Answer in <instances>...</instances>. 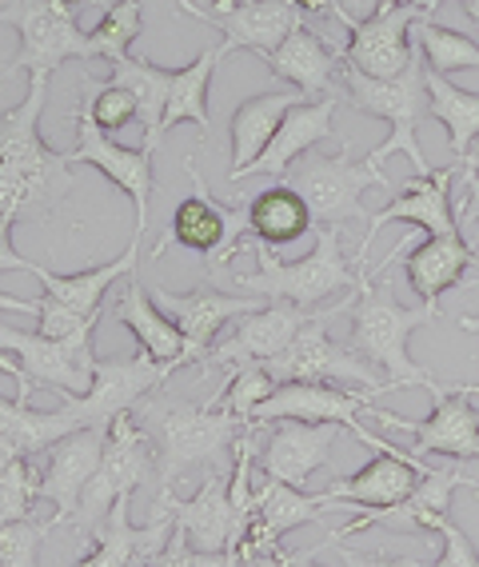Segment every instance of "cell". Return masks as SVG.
<instances>
[{
    "label": "cell",
    "mask_w": 479,
    "mask_h": 567,
    "mask_svg": "<svg viewBox=\"0 0 479 567\" xmlns=\"http://www.w3.org/2000/svg\"><path fill=\"white\" fill-rule=\"evenodd\" d=\"M49 101V72H32L29 92L0 116V228L41 220L72 188L69 153H52L41 141V112Z\"/></svg>",
    "instance_id": "cell-1"
},
{
    "label": "cell",
    "mask_w": 479,
    "mask_h": 567,
    "mask_svg": "<svg viewBox=\"0 0 479 567\" xmlns=\"http://www.w3.org/2000/svg\"><path fill=\"white\" fill-rule=\"evenodd\" d=\"M136 408L144 412L140 427L153 440L160 487L180 484L192 467H228V452L244 432V424L220 408V392L208 395L205 404H188L156 388Z\"/></svg>",
    "instance_id": "cell-2"
},
{
    "label": "cell",
    "mask_w": 479,
    "mask_h": 567,
    "mask_svg": "<svg viewBox=\"0 0 479 567\" xmlns=\"http://www.w3.org/2000/svg\"><path fill=\"white\" fill-rule=\"evenodd\" d=\"M436 320L439 308H404L388 284H367V276H360V296L352 305V348L364 355L367 364L384 372V392L424 388L431 400H444V395H451L459 388L439 384L428 368H419L408 355L412 332L424 324H436Z\"/></svg>",
    "instance_id": "cell-3"
},
{
    "label": "cell",
    "mask_w": 479,
    "mask_h": 567,
    "mask_svg": "<svg viewBox=\"0 0 479 567\" xmlns=\"http://www.w3.org/2000/svg\"><path fill=\"white\" fill-rule=\"evenodd\" d=\"M248 252H256L260 268L256 272H236L232 284H240V292L260 296V300H284V305H300L308 312H316L324 300L340 292H352L360 276L347 268L344 248H340V228H316V248L304 260H280L272 248L248 240Z\"/></svg>",
    "instance_id": "cell-4"
},
{
    "label": "cell",
    "mask_w": 479,
    "mask_h": 567,
    "mask_svg": "<svg viewBox=\"0 0 479 567\" xmlns=\"http://www.w3.org/2000/svg\"><path fill=\"white\" fill-rule=\"evenodd\" d=\"M340 76H344L347 101L356 104L360 112H367V116H379V121L392 128L388 141L376 144V148L367 153V164L379 168L388 156L399 153L412 161L416 176L431 173V164L424 161L419 141H416V128H419V121H424V112H428V64H424V52L416 49L408 69L399 72V76H392V81L364 76V72L347 69V64L340 69ZM379 173H384V168H379Z\"/></svg>",
    "instance_id": "cell-5"
},
{
    "label": "cell",
    "mask_w": 479,
    "mask_h": 567,
    "mask_svg": "<svg viewBox=\"0 0 479 567\" xmlns=\"http://www.w3.org/2000/svg\"><path fill=\"white\" fill-rule=\"evenodd\" d=\"M360 296V284L347 296H340L336 308H320L312 320L304 324V332L292 340V348H284L280 355L264 360V372L272 375L275 384H347L364 388L372 395H384V380H379V368H372L356 348H344L327 336V324L336 312H352Z\"/></svg>",
    "instance_id": "cell-6"
},
{
    "label": "cell",
    "mask_w": 479,
    "mask_h": 567,
    "mask_svg": "<svg viewBox=\"0 0 479 567\" xmlns=\"http://www.w3.org/2000/svg\"><path fill=\"white\" fill-rule=\"evenodd\" d=\"M92 332L76 340H49L41 332H17L0 320V372L21 380V395H32L37 388H52L69 395H84L92 388Z\"/></svg>",
    "instance_id": "cell-7"
},
{
    "label": "cell",
    "mask_w": 479,
    "mask_h": 567,
    "mask_svg": "<svg viewBox=\"0 0 479 567\" xmlns=\"http://www.w3.org/2000/svg\"><path fill=\"white\" fill-rule=\"evenodd\" d=\"M184 173H188L196 193L188 196V200L176 204L173 224H168V233H164L160 244H156L153 260H160V256L176 244V248H184V252L205 256L208 268L216 272V268H225V264L248 244V236H252V228H248V204L244 200L220 204L216 196H208L205 176L196 173L192 161H184Z\"/></svg>",
    "instance_id": "cell-8"
},
{
    "label": "cell",
    "mask_w": 479,
    "mask_h": 567,
    "mask_svg": "<svg viewBox=\"0 0 479 567\" xmlns=\"http://www.w3.org/2000/svg\"><path fill=\"white\" fill-rule=\"evenodd\" d=\"M0 24H12L21 32V49L4 64V76L12 72H56L64 61H92L88 32L76 29V17L64 0H4L0 4Z\"/></svg>",
    "instance_id": "cell-9"
},
{
    "label": "cell",
    "mask_w": 479,
    "mask_h": 567,
    "mask_svg": "<svg viewBox=\"0 0 479 567\" xmlns=\"http://www.w3.org/2000/svg\"><path fill=\"white\" fill-rule=\"evenodd\" d=\"M153 464H156L153 440H148V432L140 427V420H136L133 412L116 415L113 424H108L101 467H96V476H92L88 492H84L81 512L72 519V532H76V536H92V532L108 519L116 499L144 484V476H148Z\"/></svg>",
    "instance_id": "cell-10"
},
{
    "label": "cell",
    "mask_w": 479,
    "mask_h": 567,
    "mask_svg": "<svg viewBox=\"0 0 479 567\" xmlns=\"http://www.w3.org/2000/svg\"><path fill=\"white\" fill-rule=\"evenodd\" d=\"M288 184L304 196L316 228H340L352 220H372L364 213L367 188H392V181L372 164H356L347 156H308L296 173H288Z\"/></svg>",
    "instance_id": "cell-11"
},
{
    "label": "cell",
    "mask_w": 479,
    "mask_h": 567,
    "mask_svg": "<svg viewBox=\"0 0 479 567\" xmlns=\"http://www.w3.org/2000/svg\"><path fill=\"white\" fill-rule=\"evenodd\" d=\"M376 404V395L356 388L344 392L336 384H280L264 404L256 408L248 427L275 424V420H304V424H340L344 432L360 440V444L376 447V452H399L396 444H388L384 436L367 432L364 408Z\"/></svg>",
    "instance_id": "cell-12"
},
{
    "label": "cell",
    "mask_w": 479,
    "mask_h": 567,
    "mask_svg": "<svg viewBox=\"0 0 479 567\" xmlns=\"http://www.w3.org/2000/svg\"><path fill=\"white\" fill-rule=\"evenodd\" d=\"M156 512L173 516L176 532L192 551H236L244 536V519L232 504V467H212V476L188 499L176 496L173 487H160Z\"/></svg>",
    "instance_id": "cell-13"
},
{
    "label": "cell",
    "mask_w": 479,
    "mask_h": 567,
    "mask_svg": "<svg viewBox=\"0 0 479 567\" xmlns=\"http://www.w3.org/2000/svg\"><path fill=\"white\" fill-rule=\"evenodd\" d=\"M176 372V364H160L153 355H133V360H96L92 368V388L84 395H69L64 412L81 427H108L116 415L133 412L144 395L164 388V380Z\"/></svg>",
    "instance_id": "cell-14"
},
{
    "label": "cell",
    "mask_w": 479,
    "mask_h": 567,
    "mask_svg": "<svg viewBox=\"0 0 479 567\" xmlns=\"http://www.w3.org/2000/svg\"><path fill=\"white\" fill-rule=\"evenodd\" d=\"M459 487H471L479 492V480L476 476H464L459 467L444 464H428L424 467V476H419V487L412 492L404 504L396 507H379V512H360L356 519L340 532L324 539L316 551L324 547H336L340 539H347L352 532H367V527H392V532H419V536H439L444 527L451 524V496H456Z\"/></svg>",
    "instance_id": "cell-15"
},
{
    "label": "cell",
    "mask_w": 479,
    "mask_h": 567,
    "mask_svg": "<svg viewBox=\"0 0 479 567\" xmlns=\"http://www.w3.org/2000/svg\"><path fill=\"white\" fill-rule=\"evenodd\" d=\"M479 395V384H459L451 395L436 400L428 420H399L384 408L367 404L364 420H376L379 427L408 432L416 456H448V460H479V408L471 404Z\"/></svg>",
    "instance_id": "cell-16"
},
{
    "label": "cell",
    "mask_w": 479,
    "mask_h": 567,
    "mask_svg": "<svg viewBox=\"0 0 479 567\" xmlns=\"http://www.w3.org/2000/svg\"><path fill=\"white\" fill-rule=\"evenodd\" d=\"M176 9L196 17V21L216 24L225 32L228 52L248 49L256 56L280 49L304 24V12L292 0H212L208 9H200L192 0H176Z\"/></svg>",
    "instance_id": "cell-17"
},
{
    "label": "cell",
    "mask_w": 479,
    "mask_h": 567,
    "mask_svg": "<svg viewBox=\"0 0 479 567\" xmlns=\"http://www.w3.org/2000/svg\"><path fill=\"white\" fill-rule=\"evenodd\" d=\"M424 21V12L416 4H404V0H384L379 12L372 21L356 24L352 37L344 44V64L347 69L364 72V76H376V81H392L408 69L412 56H416V24Z\"/></svg>",
    "instance_id": "cell-18"
},
{
    "label": "cell",
    "mask_w": 479,
    "mask_h": 567,
    "mask_svg": "<svg viewBox=\"0 0 479 567\" xmlns=\"http://www.w3.org/2000/svg\"><path fill=\"white\" fill-rule=\"evenodd\" d=\"M76 121V148L69 153L72 164H88L96 173H104L108 181L121 188L136 208V236H144L148 224V208H153V148H124L116 144L108 132H101L84 112H72Z\"/></svg>",
    "instance_id": "cell-19"
},
{
    "label": "cell",
    "mask_w": 479,
    "mask_h": 567,
    "mask_svg": "<svg viewBox=\"0 0 479 567\" xmlns=\"http://www.w3.org/2000/svg\"><path fill=\"white\" fill-rule=\"evenodd\" d=\"M451 184H456V164L448 168H431L424 176H412L399 196L388 204V208H379L372 220H367V236L360 240V252H356V268L367 264V252H372V240L379 236V228H388V224H412L419 228L424 236H448V233H464L456 220V208H451Z\"/></svg>",
    "instance_id": "cell-20"
},
{
    "label": "cell",
    "mask_w": 479,
    "mask_h": 567,
    "mask_svg": "<svg viewBox=\"0 0 479 567\" xmlns=\"http://www.w3.org/2000/svg\"><path fill=\"white\" fill-rule=\"evenodd\" d=\"M428 460L416 456L412 447L399 452H376L360 472H352L347 480H336L332 487H324L320 496L324 504H344L340 512H379V507H396L419 487Z\"/></svg>",
    "instance_id": "cell-21"
},
{
    "label": "cell",
    "mask_w": 479,
    "mask_h": 567,
    "mask_svg": "<svg viewBox=\"0 0 479 567\" xmlns=\"http://www.w3.org/2000/svg\"><path fill=\"white\" fill-rule=\"evenodd\" d=\"M153 296H156V305L168 312V320L184 332L188 352H192V364H205L208 352L216 348V336H220V328H225L228 320H236V316H252L256 308L268 305V300H260V296H248V292L228 296V292H220V288L173 292V288H160V284H156Z\"/></svg>",
    "instance_id": "cell-22"
},
{
    "label": "cell",
    "mask_w": 479,
    "mask_h": 567,
    "mask_svg": "<svg viewBox=\"0 0 479 567\" xmlns=\"http://www.w3.org/2000/svg\"><path fill=\"white\" fill-rule=\"evenodd\" d=\"M320 312V308H316ZM316 312H308L300 305H284V300H268L264 308H256L252 316H240L232 336H225L220 344L208 352L205 368H232V364H264L284 348H292L304 324Z\"/></svg>",
    "instance_id": "cell-23"
},
{
    "label": "cell",
    "mask_w": 479,
    "mask_h": 567,
    "mask_svg": "<svg viewBox=\"0 0 479 567\" xmlns=\"http://www.w3.org/2000/svg\"><path fill=\"white\" fill-rule=\"evenodd\" d=\"M340 424H304V420H275L272 436L256 452L260 476H272L280 484L304 487V480L320 467L336 464Z\"/></svg>",
    "instance_id": "cell-24"
},
{
    "label": "cell",
    "mask_w": 479,
    "mask_h": 567,
    "mask_svg": "<svg viewBox=\"0 0 479 567\" xmlns=\"http://www.w3.org/2000/svg\"><path fill=\"white\" fill-rule=\"evenodd\" d=\"M104 440H108V427H81L64 436L61 444L49 452V467H44V487L41 499H49L56 512H52V524L72 527L76 512H81V499L88 492L96 467L104 456Z\"/></svg>",
    "instance_id": "cell-25"
},
{
    "label": "cell",
    "mask_w": 479,
    "mask_h": 567,
    "mask_svg": "<svg viewBox=\"0 0 479 567\" xmlns=\"http://www.w3.org/2000/svg\"><path fill=\"white\" fill-rule=\"evenodd\" d=\"M128 507H133V492H124L113 504V512H108V519L92 532V551L76 559V567H133V564H140V559L160 556L164 547H168V539H173V532H176L173 516L153 512L148 524L133 527Z\"/></svg>",
    "instance_id": "cell-26"
},
{
    "label": "cell",
    "mask_w": 479,
    "mask_h": 567,
    "mask_svg": "<svg viewBox=\"0 0 479 567\" xmlns=\"http://www.w3.org/2000/svg\"><path fill=\"white\" fill-rule=\"evenodd\" d=\"M336 104H340L336 96L296 104V109L280 121V128H275V136L268 141L264 153L244 168V176H288L292 164L312 153L316 144L336 141V124H332L336 121ZM244 176H240V181H244Z\"/></svg>",
    "instance_id": "cell-27"
},
{
    "label": "cell",
    "mask_w": 479,
    "mask_h": 567,
    "mask_svg": "<svg viewBox=\"0 0 479 567\" xmlns=\"http://www.w3.org/2000/svg\"><path fill=\"white\" fill-rule=\"evenodd\" d=\"M113 316L133 332V340L140 344L144 355H153L160 364H176V368L192 364V352H188L184 332L168 320V312L156 305V296L144 288V280L136 272L124 280V292L113 305Z\"/></svg>",
    "instance_id": "cell-28"
},
{
    "label": "cell",
    "mask_w": 479,
    "mask_h": 567,
    "mask_svg": "<svg viewBox=\"0 0 479 567\" xmlns=\"http://www.w3.org/2000/svg\"><path fill=\"white\" fill-rule=\"evenodd\" d=\"M468 268H479V252L471 248L464 233L428 236L419 248H412L404 256V276H408L412 292L419 296V305L431 308H439V296L456 288Z\"/></svg>",
    "instance_id": "cell-29"
},
{
    "label": "cell",
    "mask_w": 479,
    "mask_h": 567,
    "mask_svg": "<svg viewBox=\"0 0 479 567\" xmlns=\"http://www.w3.org/2000/svg\"><path fill=\"white\" fill-rule=\"evenodd\" d=\"M260 61H264V69L272 72L275 81L292 84V89L304 92V96L308 92H327L332 81L340 76V69H344V56H340L336 49H327L324 37H316V32L304 29V24H300L280 49L264 52Z\"/></svg>",
    "instance_id": "cell-30"
},
{
    "label": "cell",
    "mask_w": 479,
    "mask_h": 567,
    "mask_svg": "<svg viewBox=\"0 0 479 567\" xmlns=\"http://www.w3.org/2000/svg\"><path fill=\"white\" fill-rule=\"evenodd\" d=\"M296 104H304V92H260V96H252V101H244L232 112V124H228V132H232V168H228V181L240 184L244 168L264 153L268 141L280 128V121Z\"/></svg>",
    "instance_id": "cell-31"
},
{
    "label": "cell",
    "mask_w": 479,
    "mask_h": 567,
    "mask_svg": "<svg viewBox=\"0 0 479 567\" xmlns=\"http://www.w3.org/2000/svg\"><path fill=\"white\" fill-rule=\"evenodd\" d=\"M136 264H140V236H133V244H128V252H124L121 260L101 264V268H84V272L61 276V272H49V268H41V264H32L29 276H37L44 292L56 296V300H64V305L76 308V312L101 316L108 288H113L116 280H124V276H133Z\"/></svg>",
    "instance_id": "cell-32"
},
{
    "label": "cell",
    "mask_w": 479,
    "mask_h": 567,
    "mask_svg": "<svg viewBox=\"0 0 479 567\" xmlns=\"http://www.w3.org/2000/svg\"><path fill=\"white\" fill-rule=\"evenodd\" d=\"M248 228H252L256 244H264V248L275 252V248L296 244L304 233H316V220L308 213L304 196L284 181L248 200Z\"/></svg>",
    "instance_id": "cell-33"
},
{
    "label": "cell",
    "mask_w": 479,
    "mask_h": 567,
    "mask_svg": "<svg viewBox=\"0 0 479 567\" xmlns=\"http://www.w3.org/2000/svg\"><path fill=\"white\" fill-rule=\"evenodd\" d=\"M228 56V44H212V49H205L200 56H196L188 69H176L173 72V89H168V109H164V121L160 128L168 132L173 124L180 121H192L196 128H200V141L208 144V124H212V116H208V84H212V72L216 64Z\"/></svg>",
    "instance_id": "cell-34"
},
{
    "label": "cell",
    "mask_w": 479,
    "mask_h": 567,
    "mask_svg": "<svg viewBox=\"0 0 479 567\" xmlns=\"http://www.w3.org/2000/svg\"><path fill=\"white\" fill-rule=\"evenodd\" d=\"M72 432H81V424L64 408H56V412H32L29 395L17 392V400L0 395V440L21 447L24 456H41V452L56 447Z\"/></svg>",
    "instance_id": "cell-35"
},
{
    "label": "cell",
    "mask_w": 479,
    "mask_h": 567,
    "mask_svg": "<svg viewBox=\"0 0 479 567\" xmlns=\"http://www.w3.org/2000/svg\"><path fill=\"white\" fill-rule=\"evenodd\" d=\"M113 84L128 89L140 104V124H144V148H160L164 141V109H168V89H173V72L160 69V64L144 61V56H124L113 64Z\"/></svg>",
    "instance_id": "cell-36"
},
{
    "label": "cell",
    "mask_w": 479,
    "mask_h": 567,
    "mask_svg": "<svg viewBox=\"0 0 479 567\" xmlns=\"http://www.w3.org/2000/svg\"><path fill=\"white\" fill-rule=\"evenodd\" d=\"M324 512H327L324 496H304L300 487L280 484L272 476L252 484V512H248V519L264 524L272 536H284L292 527L316 524V519H324Z\"/></svg>",
    "instance_id": "cell-37"
},
{
    "label": "cell",
    "mask_w": 479,
    "mask_h": 567,
    "mask_svg": "<svg viewBox=\"0 0 479 567\" xmlns=\"http://www.w3.org/2000/svg\"><path fill=\"white\" fill-rule=\"evenodd\" d=\"M428 112L448 128L451 156L464 161L471 144L479 141V92H468L451 84V76H439L428 69Z\"/></svg>",
    "instance_id": "cell-38"
},
{
    "label": "cell",
    "mask_w": 479,
    "mask_h": 567,
    "mask_svg": "<svg viewBox=\"0 0 479 567\" xmlns=\"http://www.w3.org/2000/svg\"><path fill=\"white\" fill-rule=\"evenodd\" d=\"M144 29V0H116V4H104L101 21L88 29L92 52L104 56L108 64L133 56V41Z\"/></svg>",
    "instance_id": "cell-39"
},
{
    "label": "cell",
    "mask_w": 479,
    "mask_h": 567,
    "mask_svg": "<svg viewBox=\"0 0 479 567\" xmlns=\"http://www.w3.org/2000/svg\"><path fill=\"white\" fill-rule=\"evenodd\" d=\"M416 41L424 52V64L439 76H451L459 69H479V41L448 29V24H436L431 17L416 24Z\"/></svg>",
    "instance_id": "cell-40"
},
{
    "label": "cell",
    "mask_w": 479,
    "mask_h": 567,
    "mask_svg": "<svg viewBox=\"0 0 479 567\" xmlns=\"http://www.w3.org/2000/svg\"><path fill=\"white\" fill-rule=\"evenodd\" d=\"M81 89L88 92V96H84V104H81V112L101 132H108V136H113V132H121V128H128L133 121H140V104H136L133 92L121 89V84L96 81V76L81 72Z\"/></svg>",
    "instance_id": "cell-41"
},
{
    "label": "cell",
    "mask_w": 479,
    "mask_h": 567,
    "mask_svg": "<svg viewBox=\"0 0 479 567\" xmlns=\"http://www.w3.org/2000/svg\"><path fill=\"white\" fill-rule=\"evenodd\" d=\"M275 380L264 372V364H232L225 368V388H220V408H228V412L240 420V424L248 427V420H252V412L260 404H264L268 395L275 392Z\"/></svg>",
    "instance_id": "cell-42"
},
{
    "label": "cell",
    "mask_w": 479,
    "mask_h": 567,
    "mask_svg": "<svg viewBox=\"0 0 479 567\" xmlns=\"http://www.w3.org/2000/svg\"><path fill=\"white\" fill-rule=\"evenodd\" d=\"M52 527V516L0 519V567H41V547Z\"/></svg>",
    "instance_id": "cell-43"
},
{
    "label": "cell",
    "mask_w": 479,
    "mask_h": 567,
    "mask_svg": "<svg viewBox=\"0 0 479 567\" xmlns=\"http://www.w3.org/2000/svg\"><path fill=\"white\" fill-rule=\"evenodd\" d=\"M44 472L32 464V456H17L0 472V519L32 516V504L41 499Z\"/></svg>",
    "instance_id": "cell-44"
},
{
    "label": "cell",
    "mask_w": 479,
    "mask_h": 567,
    "mask_svg": "<svg viewBox=\"0 0 479 567\" xmlns=\"http://www.w3.org/2000/svg\"><path fill=\"white\" fill-rule=\"evenodd\" d=\"M96 320L101 316L76 312V308H69L64 300H56L49 292L37 300V332L49 336V340H76L84 332H96Z\"/></svg>",
    "instance_id": "cell-45"
},
{
    "label": "cell",
    "mask_w": 479,
    "mask_h": 567,
    "mask_svg": "<svg viewBox=\"0 0 479 567\" xmlns=\"http://www.w3.org/2000/svg\"><path fill=\"white\" fill-rule=\"evenodd\" d=\"M164 556H168V567H240V559L232 551H192L180 532H173Z\"/></svg>",
    "instance_id": "cell-46"
},
{
    "label": "cell",
    "mask_w": 479,
    "mask_h": 567,
    "mask_svg": "<svg viewBox=\"0 0 479 567\" xmlns=\"http://www.w3.org/2000/svg\"><path fill=\"white\" fill-rule=\"evenodd\" d=\"M444 556H439V567H479V551L468 536H464V527L448 524L444 532Z\"/></svg>",
    "instance_id": "cell-47"
},
{
    "label": "cell",
    "mask_w": 479,
    "mask_h": 567,
    "mask_svg": "<svg viewBox=\"0 0 479 567\" xmlns=\"http://www.w3.org/2000/svg\"><path fill=\"white\" fill-rule=\"evenodd\" d=\"M379 4H384V0H332V17L352 32L356 24L372 21L379 12Z\"/></svg>",
    "instance_id": "cell-48"
},
{
    "label": "cell",
    "mask_w": 479,
    "mask_h": 567,
    "mask_svg": "<svg viewBox=\"0 0 479 567\" xmlns=\"http://www.w3.org/2000/svg\"><path fill=\"white\" fill-rule=\"evenodd\" d=\"M340 559H344V567H428L412 556H384V551H376V556H360V551H347V547H340Z\"/></svg>",
    "instance_id": "cell-49"
},
{
    "label": "cell",
    "mask_w": 479,
    "mask_h": 567,
    "mask_svg": "<svg viewBox=\"0 0 479 567\" xmlns=\"http://www.w3.org/2000/svg\"><path fill=\"white\" fill-rule=\"evenodd\" d=\"M464 181H468V204H459L456 208L459 228H464V224H479V176L464 173Z\"/></svg>",
    "instance_id": "cell-50"
},
{
    "label": "cell",
    "mask_w": 479,
    "mask_h": 567,
    "mask_svg": "<svg viewBox=\"0 0 479 567\" xmlns=\"http://www.w3.org/2000/svg\"><path fill=\"white\" fill-rule=\"evenodd\" d=\"M0 312H29V316H37V300H17V296L0 292Z\"/></svg>",
    "instance_id": "cell-51"
},
{
    "label": "cell",
    "mask_w": 479,
    "mask_h": 567,
    "mask_svg": "<svg viewBox=\"0 0 479 567\" xmlns=\"http://www.w3.org/2000/svg\"><path fill=\"white\" fill-rule=\"evenodd\" d=\"M464 288H479V276H476V280H464ZM456 324L464 328V332H476L479 336V316H459Z\"/></svg>",
    "instance_id": "cell-52"
},
{
    "label": "cell",
    "mask_w": 479,
    "mask_h": 567,
    "mask_svg": "<svg viewBox=\"0 0 479 567\" xmlns=\"http://www.w3.org/2000/svg\"><path fill=\"white\" fill-rule=\"evenodd\" d=\"M459 164H464V173H468V176H479V141L471 144V153L464 156V161H459Z\"/></svg>",
    "instance_id": "cell-53"
},
{
    "label": "cell",
    "mask_w": 479,
    "mask_h": 567,
    "mask_svg": "<svg viewBox=\"0 0 479 567\" xmlns=\"http://www.w3.org/2000/svg\"><path fill=\"white\" fill-rule=\"evenodd\" d=\"M459 9L468 12L471 21H476V24H479V0H459Z\"/></svg>",
    "instance_id": "cell-54"
},
{
    "label": "cell",
    "mask_w": 479,
    "mask_h": 567,
    "mask_svg": "<svg viewBox=\"0 0 479 567\" xmlns=\"http://www.w3.org/2000/svg\"><path fill=\"white\" fill-rule=\"evenodd\" d=\"M64 4H69L72 12L84 9V4H92V9H104V0H64Z\"/></svg>",
    "instance_id": "cell-55"
},
{
    "label": "cell",
    "mask_w": 479,
    "mask_h": 567,
    "mask_svg": "<svg viewBox=\"0 0 479 567\" xmlns=\"http://www.w3.org/2000/svg\"><path fill=\"white\" fill-rule=\"evenodd\" d=\"M404 4H412V0H404Z\"/></svg>",
    "instance_id": "cell-56"
},
{
    "label": "cell",
    "mask_w": 479,
    "mask_h": 567,
    "mask_svg": "<svg viewBox=\"0 0 479 567\" xmlns=\"http://www.w3.org/2000/svg\"><path fill=\"white\" fill-rule=\"evenodd\" d=\"M431 567H439V564H431Z\"/></svg>",
    "instance_id": "cell-57"
}]
</instances>
